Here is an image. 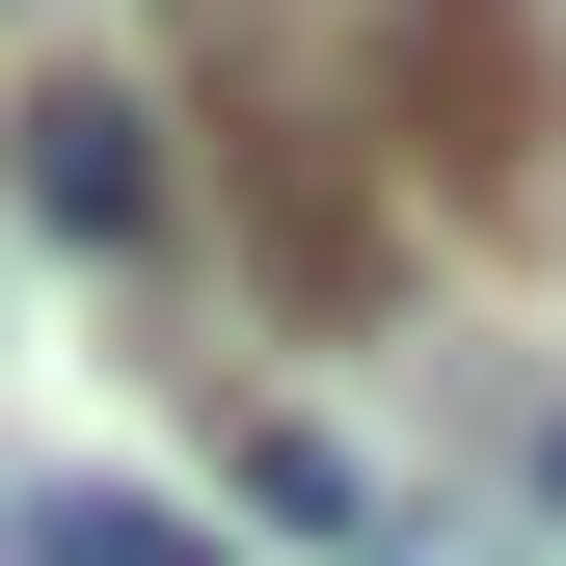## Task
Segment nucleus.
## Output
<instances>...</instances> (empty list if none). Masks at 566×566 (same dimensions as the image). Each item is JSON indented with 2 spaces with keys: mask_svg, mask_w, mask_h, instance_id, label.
I'll return each mask as SVG.
<instances>
[{
  "mask_svg": "<svg viewBox=\"0 0 566 566\" xmlns=\"http://www.w3.org/2000/svg\"><path fill=\"white\" fill-rule=\"evenodd\" d=\"M0 189H28V243H163V108L135 82H28V135H0Z\"/></svg>",
  "mask_w": 566,
  "mask_h": 566,
  "instance_id": "obj_1",
  "label": "nucleus"
},
{
  "mask_svg": "<svg viewBox=\"0 0 566 566\" xmlns=\"http://www.w3.org/2000/svg\"><path fill=\"white\" fill-rule=\"evenodd\" d=\"M0 566H217V513H163V485H28Z\"/></svg>",
  "mask_w": 566,
  "mask_h": 566,
  "instance_id": "obj_2",
  "label": "nucleus"
},
{
  "mask_svg": "<svg viewBox=\"0 0 566 566\" xmlns=\"http://www.w3.org/2000/svg\"><path fill=\"white\" fill-rule=\"evenodd\" d=\"M243 513H297V539H350V566H378V459H324V432H243Z\"/></svg>",
  "mask_w": 566,
  "mask_h": 566,
  "instance_id": "obj_3",
  "label": "nucleus"
},
{
  "mask_svg": "<svg viewBox=\"0 0 566 566\" xmlns=\"http://www.w3.org/2000/svg\"><path fill=\"white\" fill-rule=\"evenodd\" d=\"M539 485H566V432H539Z\"/></svg>",
  "mask_w": 566,
  "mask_h": 566,
  "instance_id": "obj_4",
  "label": "nucleus"
}]
</instances>
